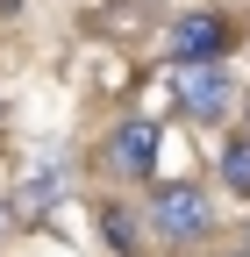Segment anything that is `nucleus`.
Masks as SVG:
<instances>
[{
  "label": "nucleus",
  "mask_w": 250,
  "mask_h": 257,
  "mask_svg": "<svg viewBox=\"0 0 250 257\" xmlns=\"http://www.w3.org/2000/svg\"><path fill=\"white\" fill-rule=\"evenodd\" d=\"M65 200V172H29L22 179V214H50Z\"/></svg>",
  "instance_id": "obj_5"
},
{
  "label": "nucleus",
  "mask_w": 250,
  "mask_h": 257,
  "mask_svg": "<svg viewBox=\"0 0 250 257\" xmlns=\"http://www.w3.org/2000/svg\"><path fill=\"white\" fill-rule=\"evenodd\" d=\"M158 150H165V121L158 114H129L107 136V165L121 179H150V172H158Z\"/></svg>",
  "instance_id": "obj_3"
},
{
  "label": "nucleus",
  "mask_w": 250,
  "mask_h": 257,
  "mask_svg": "<svg viewBox=\"0 0 250 257\" xmlns=\"http://www.w3.org/2000/svg\"><path fill=\"white\" fill-rule=\"evenodd\" d=\"M143 221H150L158 243L186 250V243H207L214 236V200H207V186H193V179H158L150 200H143Z\"/></svg>",
  "instance_id": "obj_1"
},
{
  "label": "nucleus",
  "mask_w": 250,
  "mask_h": 257,
  "mask_svg": "<svg viewBox=\"0 0 250 257\" xmlns=\"http://www.w3.org/2000/svg\"><path fill=\"white\" fill-rule=\"evenodd\" d=\"M100 229H107V250H121V257H136V250H143V229H136V214H129V207H100Z\"/></svg>",
  "instance_id": "obj_7"
},
{
  "label": "nucleus",
  "mask_w": 250,
  "mask_h": 257,
  "mask_svg": "<svg viewBox=\"0 0 250 257\" xmlns=\"http://www.w3.org/2000/svg\"><path fill=\"white\" fill-rule=\"evenodd\" d=\"M229 15H214V8H193V15H172L165 22V57L172 64H222L229 50Z\"/></svg>",
  "instance_id": "obj_2"
},
{
  "label": "nucleus",
  "mask_w": 250,
  "mask_h": 257,
  "mask_svg": "<svg viewBox=\"0 0 250 257\" xmlns=\"http://www.w3.org/2000/svg\"><path fill=\"white\" fill-rule=\"evenodd\" d=\"M179 107L193 121H222L236 107V79L222 64H179Z\"/></svg>",
  "instance_id": "obj_4"
},
{
  "label": "nucleus",
  "mask_w": 250,
  "mask_h": 257,
  "mask_svg": "<svg viewBox=\"0 0 250 257\" xmlns=\"http://www.w3.org/2000/svg\"><path fill=\"white\" fill-rule=\"evenodd\" d=\"M222 186L236 200H250V136H229L222 143Z\"/></svg>",
  "instance_id": "obj_6"
},
{
  "label": "nucleus",
  "mask_w": 250,
  "mask_h": 257,
  "mask_svg": "<svg viewBox=\"0 0 250 257\" xmlns=\"http://www.w3.org/2000/svg\"><path fill=\"white\" fill-rule=\"evenodd\" d=\"M236 257H250V250H236Z\"/></svg>",
  "instance_id": "obj_8"
}]
</instances>
